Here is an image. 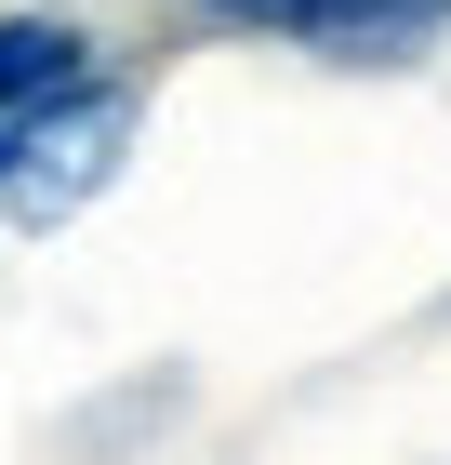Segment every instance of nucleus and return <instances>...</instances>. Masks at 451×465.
<instances>
[{
  "mask_svg": "<svg viewBox=\"0 0 451 465\" xmlns=\"http://www.w3.org/2000/svg\"><path fill=\"white\" fill-rule=\"evenodd\" d=\"M425 14H438V27H451V0H425Z\"/></svg>",
  "mask_w": 451,
  "mask_h": 465,
  "instance_id": "nucleus-5",
  "label": "nucleus"
},
{
  "mask_svg": "<svg viewBox=\"0 0 451 465\" xmlns=\"http://www.w3.org/2000/svg\"><path fill=\"white\" fill-rule=\"evenodd\" d=\"M80 94H93V40H80L67 14H0V120L40 134V120L80 107Z\"/></svg>",
  "mask_w": 451,
  "mask_h": 465,
  "instance_id": "nucleus-3",
  "label": "nucleus"
},
{
  "mask_svg": "<svg viewBox=\"0 0 451 465\" xmlns=\"http://www.w3.org/2000/svg\"><path fill=\"white\" fill-rule=\"evenodd\" d=\"M14 160H27V134H14V120H0V200H14Z\"/></svg>",
  "mask_w": 451,
  "mask_h": 465,
  "instance_id": "nucleus-4",
  "label": "nucleus"
},
{
  "mask_svg": "<svg viewBox=\"0 0 451 465\" xmlns=\"http://www.w3.org/2000/svg\"><path fill=\"white\" fill-rule=\"evenodd\" d=\"M212 14L226 27H266V40H306V54H358V67L372 54H412L438 27L425 0H212Z\"/></svg>",
  "mask_w": 451,
  "mask_h": 465,
  "instance_id": "nucleus-2",
  "label": "nucleus"
},
{
  "mask_svg": "<svg viewBox=\"0 0 451 465\" xmlns=\"http://www.w3.org/2000/svg\"><path fill=\"white\" fill-rule=\"evenodd\" d=\"M120 146H133V94H120V80H93L80 107H54V120L27 134V160H14V200H0V213H14V226L80 213V200L120 173Z\"/></svg>",
  "mask_w": 451,
  "mask_h": 465,
  "instance_id": "nucleus-1",
  "label": "nucleus"
}]
</instances>
